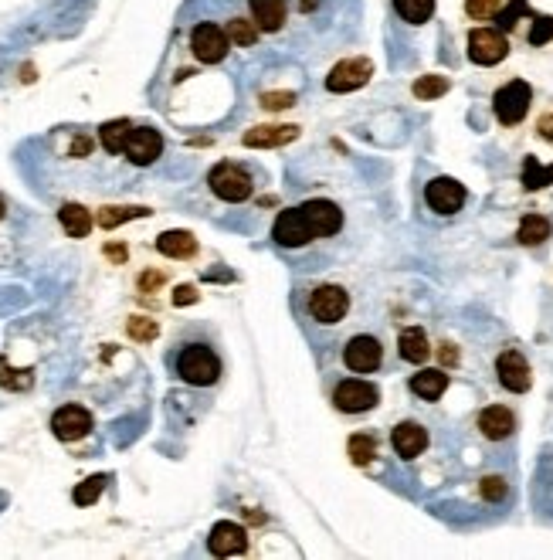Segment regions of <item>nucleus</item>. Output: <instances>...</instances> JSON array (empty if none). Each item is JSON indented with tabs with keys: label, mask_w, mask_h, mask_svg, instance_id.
<instances>
[{
	"label": "nucleus",
	"mask_w": 553,
	"mask_h": 560,
	"mask_svg": "<svg viewBox=\"0 0 553 560\" xmlns=\"http://www.w3.org/2000/svg\"><path fill=\"white\" fill-rule=\"evenodd\" d=\"M170 367L174 377L190 387H214L224 374L221 353L207 340H177V347L170 350Z\"/></svg>",
	"instance_id": "f257e3e1"
},
{
	"label": "nucleus",
	"mask_w": 553,
	"mask_h": 560,
	"mask_svg": "<svg viewBox=\"0 0 553 560\" xmlns=\"http://www.w3.org/2000/svg\"><path fill=\"white\" fill-rule=\"evenodd\" d=\"M207 187H211L214 197H221V201L228 204H241L248 201V197L255 194L258 187V174L248 163H238V160H221L218 167L207 174Z\"/></svg>",
	"instance_id": "f03ea898"
},
{
	"label": "nucleus",
	"mask_w": 553,
	"mask_h": 560,
	"mask_svg": "<svg viewBox=\"0 0 553 560\" xmlns=\"http://www.w3.org/2000/svg\"><path fill=\"white\" fill-rule=\"evenodd\" d=\"M187 48L201 65H221L231 55L235 41H231L228 28L218 21H194L187 28Z\"/></svg>",
	"instance_id": "7ed1b4c3"
},
{
	"label": "nucleus",
	"mask_w": 553,
	"mask_h": 560,
	"mask_svg": "<svg viewBox=\"0 0 553 560\" xmlns=\"http://www.w3.org/2000/svg\"><path fill=\"white\" fill-rule=\"evenodd\" d=\"M306 313H309V320H316L323 326L343 323L350 313V292L343 286H319V289L309 292Z\"/></svg>",
	"instance_id": "20e7f679"
},
{
	"label": "nucleus",
	"mask_w": 553,
	"mask_h": 560,
	"mask_svg": "<svg viewBox=\"0 0 553 560\" xmlns=\"http://www.w3.org/2000/svg\"><path fill=\"white\" fill-rule=\"evenodd\" d=\"M530 102H533V89L523 79H513V82H506L496 96H492V109H496V119L503 126H516L526 119Z\"/></svg>",
	"instance_id": "39448f33"
},
{
	"label": "nucleus",
	"mask_w": 553,
	"mask_h": 560,
	"mask_svg": "<svg viewBox=\"0 0 553 560\" xmlns=\"http://www.w3.org/2000/svg\"><path fill=\"white\" fill-rule=\"evenodd\" d=\"M380 401V387L370 381H360V377H347L333 387V404L343 415H364V411L377 408Z\"/></svg>",
	"instance_id": "423d86ee"
},
{
	"label": "nucleus",
	"mask_w": 553,
	"mask_h": 560,
	"mask_svg": "<svg viewBox=\"0 0 553 560\" xmlns=\"http://www.w3.org/2000/svg\"><path fill=\"white\" fill-rule=\"evenodd\" d=\"M123 157L133 163V167H153V163L163 157V136H160V129L136 126V123L129 126Z\"/></svg>",
	"instance_id": "0eeeda50"
},
{
	"label": "nucleus",
	"mask_w": 553,
	"mask_h": 560,
	"mask_svg": "<svg viewBox=\"0 0 553 560\" xmlns=\"http://www.w3.org/2000/svg\"><path fill=\"white\" fill-rule=\"evenodd\" d=\"M272 238L279 248H306L309 241H316V231H313V224H309L306 211H302V204L299 208L282 211L279 218H275Z\"/></svg>",
	"instance_id": "6e6552de"
},
{
	"label": "nucleus",
	"mask_w": 553,
	"mask_h": 560,
	"mask_svg": "<svg viewBox=\"0 0 553 560\" xmlns=\"http://www.w3.org/2000/svg\"><path fill=\"white\" fill-rule=\"evenodd\" d=\"M343 364H347L353 374H374L384 364V343L370 333H357L347 340L343 347Z\"/></svg>",
	"instance_id": "1a4fd4ad"
},
{
	"label": "nucleus",
	"mask_w": 553,
	"mask_h": 560,
	"mask_svg": "<svg viewBox=\"0 0 553 560\" xmlns=\"http://www.w3.org/2000/svg\"><path fill=\"white\" fill-rule=\"evenodd\" d=\"M509 55V41L503 28H472L469 31V58L475 65L489 68L499 65Z\"/></svg>",
	"instance_id": "9d476101"
},
{
	"label": "nucleus",
	"mask_w": 553,
	"mask_h": 560,
	"mask_svg": "<svg viewBox=\"0 0 553 560\" xmlns=\"http://www.w3.org/2000/svg\"><path fill=\"white\" fill-rule=\"evenodd\" d=\"M51 432H55L58 442H79L92 432V415L82 408V404H65L51 415Z\"/></svg>",
	"instance_id": "9b49d317"
},
{
	"label": "nucleus",
	"mask_w": 553,
	"mask_h": 560,
	"mask_svg": "<svg viewBox=\"0 0 553 560\" xmlns=\"http://www.w3.org/2000/svg\"><path fill=\"white\" fill-rule=\"evenodd\" d=\"M496 377L499 384L506 387V391L513 394H526L533 384V374H530V364H526V357L520 350H503L496 360Z\"/></svg>",
	"instance_id": "f8f14e48"
},
{
	"label": "nucleus",
	"mask_w": 553,
	"mask_h": 560,
	"mask_svg": "<svg viewBox=\"0 0 553 560\" xmlns=\"http://www.w3.org/2000/svg\"><path fill=\"white\" fill-rule=\"evenodd\" d=\"M370 75H374V65H370V58H347V62H340L330 72V79H326V89L330 92H353V89H364L370 82Z\"/></svg>",
	"instance_id": "ddd939ff"
},
{
	"label": "nucleus",
	"mask_w": 553,
	"mask_h": 560,
	"mask_svg": "<svg viewBox=\"0 0 553 560\" xmlns=\"http://www.w3.org/2000/svg\"><path fill=\"white\" fill-rule=\"evenodd\" d=\"M425 201L435 214H455L465 204V187L452 177H435L425 187Z\"/></svg>",
	"instance_id": "4468645a"
},
{
	"label": "nucleus",
	"mask_w": 553,
	"mask_h": 560,
	"mask_svg": "<svg viewBox=\"0 0 553 560\" xmlns=\"http://www.w3.org/2000/svg\"><path fill=\"white\" fill-rule=\"evenodd\" d=\"M292 4H296V0H248V11H252L262 34H282L289 28Z\"/></svg>",
	"instance_id": "2eb2a0df"
},
{
	"label": "nucleus",
	"mask_w": 553,
	"mask_h": 560,
	"mask_svg": "<svg viewBox=\"0 0 553 560\" xmlns=\"http://www.w3.org/2000/svg\"><path fill=\"white\" fill-rule=\"evenodd\" d=\"M207 547H211V554H214V557H235V554H245V547H248V533H245V527H238V523L221 520V523H214L211 537H207Z\"/></svg>",
	"instance_id": "dca6fc26"
},
{
	"label": "nucleus",
	"mask_w": 553,
	"mask_h": 560,
	"mask_svg": "<svg viewBox=\"0 0 553 560\" xmlns=\"http://www.w3.org/2000/svg\"><path fill=\"white\" fill-rule=\"evenodd\" d=\"M302 211H306L309 224H313L316 238H333L336 231L343 228V211L336 208L333 201H323V197H319V201H306Z\"/></svg>",
	"instance_id": "f3484780"
},
{
	"label": "nucleus",
	"mask_w": 553,
	"mask_h": 560,
	"mask_svg": "<svg viewBox=\"0 0 553 560\" xmlns=\"http://www.w3.org/2000/svg\"><path fill=\"white\" fill-rule=\"evenodd\" d=\"M479 432L486 435L489 442H506V438L516 432L513 411H509L506 404H489V408H482V415H479Z\"/></svg>",
	"instance_id": "a211bd4d"
},
{
	"label": "nucleus",
	"mask_w": 553,
	"mask_h": 560,
	"mask_svg": "<svg viewBox=\"0 0 553 560\" xmlns=\"http://www.w3.org/2000/svg\"><path fill=\"white\" fill-rule=\"evenodd\" d=\"M391 445L401 459H418L428 448V432L418 425V421H401V425L391 432Z\"/></svg>",
	"instance_id": "6ab92c4d"
},
{
	"label": "nucleus",
	"mask_w": 553,
	"mask_h": 560,
	"mask_svg": "<svg viewBox=\"0 0 553 560\" xmlns=\"http://www.w3.org/2000/svg\"><path fill=\"white\" fill-rule=\"evenodd\" d=\"M411 391L418 394L421 401H438L448 391V374H445V370H438V367L418 370V374L411 377Z\"/></svg>",
	"instance_id": "aec40b11"
},
{
	"label": "nucleus",
	"mask_w": 553,
	"mask_h": 560,
	"mask_svg": "<svg viewBox=\"0 0 553 560\" xmlns=\"http://www.w3.org/2000/svg\"><path fill=\"white\" fill-rule=\"evenodd\" d=\"M299 136L296 126H255L245 133V146H252V150H258V146H285L292 143Z\"/></svg>",
	"instance_id": "412c9836"
},
{
	"label": "nucleus",
	"mask_w": 553,
	"mask_h": 560,
	"mask_svg": "<svg viewBox=\"0 0 553 560\" xmlns=\"http://www.w3.org/2000/svg\"><path fill=\"white\" fill-rule=\"evenodd\" d=\"M401 357L408 360V364H425L431 357V343H428V333L421 330V326H408V330L401 333Z\"/></svg>",
	"instance_id": "4be33fe9"
},
{
	"label": "nucleus",
	"mask_w": 553,
	"mask_h": 560,
	"mask_svg": "<svg viewBox=\"0 0 553 560\" xmlns=\"http://www.w3.org/2000/svg\"><path fill=\"white\" fill-rule=\"evenodd\" d=\"M58 221H62L68 238H85L92 231V214L82 208V204H62L58 211Z\"/></svg>",
	"instance_id": "5701e85b"
},
{
	"label": "nucleus",
	"mask_w": 553,
	"mask_h": 560,
	"mask_svg": "<svg viewBox=\"0 0 553 560\" xmlns=\"http://www.w3.org/2000/svg\"><path fill=\"white\" fill-rule=\"evenodd\" d=\"M157 248L167 258H190L197 252V241L190 231H163V235L157 238Z\"/></svg>",
	"instance_id": "b1692460"
},
{
	"label": "nucleus",
	"mask_w": 553,
	"mask_h": 560,
	"mask_svg": "<svg viewBox=\"0 0 553 560\" xmlns=\"http://www.w3.org/2000/svg\"><path fill=\"white\" fill-rule=\"evenodd\" d=\"M394 11L404 24L421 28V24H428L431 14H435V0H394Z\"/></svg>",
	"instance_id": "393cba45"
},
{
	"label": "nucleus",
	"mask_w": 553,
	"mask_h": 560,
	"mask_svg": "<svg viewBox=\"0 0 553 560\" xmlns=\"http://www.w3.org/2000/svg\"><path fill=\"white\" fill-rule=\"evenodd\" d=\"M129 126H133L129 119H112V123L99 126V143H102V150L112 153V157H119V153H123V146H126Z\"/></svg>",
	"instance_id": "a878e982"
},
{
	"label": "nucleus",
	"mask_w": 553,
	"mask_h": 560,
	"mask_svg": "<svg viewBox=\"0 0 553 560\" xmlns=\"http://www.w3.org/2000/svg\"><path fill=\"white\" fill-rule=\"evenodd\" d=\"M550 221L543 218V214H526V218L520 221V245H543V241L550 238Z\"/></svg>",
	"instance_id": "bb28decb"
},
{
	"label": "nucleus",
	"mask_w": 553,
	"mask_h": 560,
	"mask_svg": "<svg viewBox=\"0 0 553 560\" xmlns=\"http://www.w3.org/2000/svg\"><path fill=\"white\" fill-rule=\"evenodd\" d=\"M347 455L353 459V465H370V462H374V455H377L374 435H367V432L353 435L350 442H347Z\"/></svg>",
	"instance_id": "cd10ccee"
},
{
	"label": "nucleus",
	"mask_w": 553,
	"mask_h": 560,
	"mask_svg": "<svg viewBox=\"0 0 553 560\" xmlns=\"http://www.w3.org/2000/svg\"><path fill=\"white\" fill-rule=\"evenodd\" d=\"M553 184V167H540L537 160H526V167H523V187L526 191H540V187H547Z\"/></svg>",
	"instance_id": "c85d7f7f"
},
{
	"label": "nucleus",
	"mask_w": 553,
	"mask_h": 560,
	"mask_svg": "<svg viewBox=\"0 0 553 560\" xmlns=\"http://www.w3.org/2000/svg\"><path fill=\"white\" fill-rule=\"evenodd\" d=\"M102 486H106V476H92V479H85L82 486L75 489V503H79V506L95 503V499H99V493H102Z\"/></svg>",
	"instance_id": "c756f323"
},
{
	"label": "nucleus",
	"mask_w": 553,
	"mask_h": 560,
	"mask_svg": "<svg viewBox=\"0 0 553 560\" xmlns=\"http://www.w3.org/2000/svg\"><path fill=\"white\" fill-rule=\"evenodd\" d=\"M146 208H106L99 214V224L102 228H116L119 221H126V218H143Z\"/></svg>",
	"instance_id": "7c9ffc66"
},
{
	"label": "nucleus",
	"mask_w": 553,
	"mask_h": 560,
	"mask_svg": "<svg viewBox=\"0 0 553 560\" xmlns=\"http://www.w3.org/2000/svg\"><path fill=\"white\" fill-rule=\"evenodd\" d=\"M448 92V82L445 79H435V75H428V79L414 82V96L418 99H435V96H445Z\"/></svg>",
	"instance_id": "2f4dec72"
},
{
	"label": "nucleus",
	"mask_w": 553,
	"mask_h": 560,
	"mask_svg": "<svg viewBox=\"0 0 553 560\" xmlns=\"http://www.w3.org/2000/svg\"><path fill=\"white\" fill-rule=\"evenodd\" d=\"M479 493H482V499H489V503H499V499H506L509 486H506L503 476H486L479 486Z\"/></svg>",
	"instance_id": "473e14b6"
},
{
	"label": "nucleus",
	"mask_w": 553,
	"mask_h": 560,
	"mask_svg": "<svg viewBox=\"0 0 553 560\" xmlns=\"http://www.w3.org/2000/svg\"><path fill=\"white\" fill-rule=\"evenodd\" d=\"M465 7H469V14H472V17H489V14L499 7V0H469V4H465Z\"/></svg>",
	"instance_id": "72a5a7b5"
},
{
	"label": "nucleus",
	"mask_w": 553,
	"mask_h": 560,
	"mask_svg": "<svg viewBox=\"0 0 553 560\" xmlns=\"http://www.w3.org/2000/svg\"><path fill=\"white\" fill-rule=\"evenodd\" d=\"M262 102L269 109H285V106H292V96H265Z\"/></svg>",
	"instance_id": "f704fd0d"
},
{
	"label": "nucleus",
	"mask_w": 553,
	"mask_h": 560,
	"mask_svg": "<svg viewBox=\"0 0 553 560\" xmlns=\"http://www.w3.org/2000/svg\"><path fill=\"white\" fill-rule=\"evenodd\" d=\"M133 333H136V336H153V333H157V326H140V323H133Z\"/></svg>",
	"instance_id": "c9c22d12"
},
{
	"label": "nucleus",
	"mask_w": 553,
	"mask_h": 560,
	"mask_svg": "<svg viewBox=\"0 0 553 560\" xmlns=\"http://www.w3.org/2000/svg\"><path fill=\"white\" fill-rule=\"evenodd\" d=\"M540 133L547 136V140H553V116H550V119H543V123H540Z\"/></svg>",
	"instance_id": "e433bc0d"
},
{
	"label": "nucleus",
	"mask_w": 553,
	"mask_h": 560,
	"mask_svg": "<svg viewBox=\"0 0 553 560\" xmlns=\"http://www.w3.org/2000/svg\"><path fill=\"white\" fill-rule=\"evenodd\" d=\"M7 214H11V201H7V197H4V194H0V221H4V218H7Z\"/></svg>",
	"instance_id": "4c0bfd02"
}]
</instances>
